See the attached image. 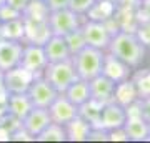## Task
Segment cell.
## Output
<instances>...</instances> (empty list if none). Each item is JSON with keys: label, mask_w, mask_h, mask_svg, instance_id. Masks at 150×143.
<instances>
[{"label": "cell", "mask_w": 150, "mask_h": 143, "mask_svg": "<svg viewBox=\"0 0 150 143\" xmlns=\"http://www.w3.org/2000/svg\"><path fill=\"white\" fill-rule=\"evenodd\" d=\"M102 2H112V4H118V0H102Z\"/></svg>", "instance_id": "cell-39"}, {"label": "cell", "mask_w": 150, "mask_h": 143, "mask_svg": "<svg viewBox=\"0 0 150 143\" xmlns=\"http://www.w3.org/2000/svg\"><path fill=\"white\" fill-rule=\"evenodd\" d=\"M64 95L69 98L70 101H74L77 106L83 105L85 101H88L92 98L90 95V82L83 78H77L75 82L69 85V88L64 92Z\"/></svg>", "instance_id": "cell-20"}, {"label": "cell", "mask_w": 150, "mask_h": 143, "mask_svg": "<svg viewBox=\"0 0 150 143\" xmlns=\"http://www.w3.org/2000/svg\"><path fill=\"white\" fill-rule=\"evenodd\" d=\"M149 142H150V137H149Z\"/></svg>", "instance_id": "cell-42"}, {"label": "cell", "mask_w": 150, "mask_h": 143, "mask_svg": "<svg viewBox=\"0 0 150 143\" xmlns=\"http://www.w3.org/2000/svg\"><path fill=\"white\" fill-rule=\"evenodd\" d=\"M93 4H95V0H69V8L77 12L79 15L85 17Z\"/></svg>", "instance_id": "cell-29"}, {"label": "cell", "mask_w": 150, "mask_h": 143, "mask_svg": "<svg viewBox=\"0 0 150 143\" xmlns=\"http://www.w3.org/2000/svg\"><path fill=\"white\" fill-rule=\"evenodd\" d=\"M50 122H52V118H50L48 108L33 106L22 120V132L28 137V140H37V137L45 130V127Z\"/></svg>", "instance_id": "cell-8"}, {"label": "cell", "mask_w": 150, "mask_h": 143, "mask_svg": "<svg viewBox=\"0 0 150 143\" xmlns=\"http://www.w3.org/2000/svg\"><path fill=\"white\" fill-rule=\"evenodd\" d=\"M135 35L139 38L140 42L144 43L147 48H150V20H144V22H139L134 28Z\"/></svg>", "instance_id": "cell-28"}, {"label": "cell", "mask_w": 150, "mask_h": 143, "mask_svg": "<svg viewBox=\"0 0 150 143\" xmlns=\"http://www.w3.org/2000/svg\"><path fill=\"white\" fill-rule=\"evenodd\" d=\"M47 65H48V60H47V55H45V50H43V45L23 42V50H22L18 67L28 70L33 75H42Z\"/></svg>", "instance_id": "cell-7"}, {"label": "cell", "mask_w": 150, "mask_h": 143, "mask_svg": "<svg viewBox=\"0 0 150 143\" xmlns=\"http://www.w3.org/2000/svg\"><path fill=\"white\" fill-rule=\"evenodd\" d=\"M123 130L129 137V142H149L150 123L144 117H127Z\"/></svg>", "instance_id": "cell-18"}, {"label": "cell", "mask_w": 150, "mask_h": 143, "mask_svg": "<svg viewBox=\"0 0 150 143\" xmlns=\"http://www.w3.org/2000/svg\"><path fill=\"white\" fill-rule=\"evenodd\" d=\"M108 142H129V137L125 130L122 128H115L112 132H108Z\"/></svg>", "instance_id": "cell-33"}, {"label": "cell", "mask_w": 150, "mask_h": 143, "mask_svg": "<svg viewBox=\"0 0 150 143\" xmlns=\"http://www.w3.org/2000/svg\"><path fill=\"white\" fill-rule=\"evenodd\" d=\"M42 75L52 83V87L59 93H64L69 88V85L79 78L77 73H75V67L72 58L64 60V62H50L45 67Z\"/></svg>", "instance_id": "cell-4"}, {"label": "cell", "mask_w": 150, "mask_h": 143, "mask_svg": "<svg viewBox=\"0 0 150 143\" xmlns=\"http://www.w3.org/2000/svg\"><path fill=\"white\" fill-rule=\"evenodd\" d=\"M65 42L69 45V50L72 55L79 53L82 48L87 47V42H85V37H83V32H82V27L75 28L74 32H70L65 35Z\"/></svg>", "instance_id": "cell-27"}, {"label": "cell", "mask_w": 150, "mask_h": 143, "mask_svg": "<svg viewBox=\"0 0 150 143\" xmlns=\"http://www.w3.org/2000/svg\"><path fill=\"white\" fill-rule=\"evenodd\" d=\"M35 142H67V130H65V125L50 122L47 127H45V130L37 137Z\"/></svg>", "instance_id": "cell-25"}, {"label": "cell", "mask_w": 150, "mask_h": 143, "mask_svg": "<svg viewBox=\"0 0 150 143\" xmlns=\"http://www.w3.org/2000/svg\"><path fill=\"white\" fill-rule=\"evenodd\" d=\"M43 50H45L48 63L50 62H64V60L72 58L69 45L65 42V37H62V35H52L43 43Z\"/></svg>", "instance_id": "cell-17"}, {"label": "cell", "mask_w": 150, "mask_h": 143, "mask_svg": "<svg viewBox=\"0 0 150 143\" xmlns=\"http://www.w3.org/2000/svg\"><path fill=\"white\" fill-rule=\"evenodd\" d=\"M135 17H137V23L150 20V0H140V4L135 7Z\"/></svg>", "instance_id": "cell-30"}, {"label": "cell", "mask_w": 150, "mask_h": 143, "mask_svg": "<svg viewBox=\"0 0 150 143\" xmlns=\"http://www.w3.org/2000/svg\"><path fill=\"white\" fill-rule=\"evenodd\" d=\"M65 130H67V142H88L92 125L82 117H77L65 125Z\"/></svg>", "instance_id": "cell-21"}, {"label": "cell", "mask_w": 150, "mask_h": 143, "mask_svg": "<svg viewBox=\"0 0 150 143\" xmlns=\"http://www.w3.org/2000/svg\"><path fill=\"white\" fill-rule=\"evenodd\" d=\"M22 50H23V42L0 37V70L7 72L18 67Z\"/></svg>", "instance_id": "cell-11"}, {"label": "cell", "mask_w": 150, "mask_h": 143, "mask_svg": "<svg viewBox=\"0 0 150 143\" xmlns=\"http://www.w3.org/2000/svg\"><path fill=\"white\" fill-rule=\"evenodd\" d=\"M102 106H103V103L90 98V100L85 101L83 105L79 106V117L87 120L92 127H98V123H100V115H102Z\"/></svg>", "instance_id": "cell-23"}, {"label": "cell", "mask_w": 150, "mask_h": 143, "mask_svg": "<svg viewBox=\"0 0 150 143\" xmlns=\"http://www.w3.org/2000/svg\"><path fill=\"white\" fill-rule=\"evenodd\" d=\"M0 27H2V20H0Z\"/></svg>", "instance_id": "cell-41"}, {"label": "cell", "mask_w": 150, "mask_h": 143, "mask_svg": "<svg viewBox=\"0 0 150 143\" xmlns=\"http://www.w3.org/2000/svg\"><path fill=\"white\" fill-rule=\"evenodd\" d=\"M2 93H7L5 92V72L0 70V95Z\"/></svg>", "instance_id": "cell-37"}, {"label": "cell", "mask_w": 150, "mask_h": 143, "mask_svg": "<svg viewBox=\"0 0 150 143\" xmlns=\"http://www.w3.org/2000/svg\"><path fill=\"white\" fill-rule=\"evenodd\" d=\"M88 142H108V132H105L100 127H92Z\"/></svg>", "instance_id": "cell-32"}, {"label": "cell", "mask_w": 150, "mask_h": 143, "mask_svg": "<svg viewBox=\"0 0 150 143\" xmlns=\"http://www.w3.org/2000/svg\"><path fill=\"white\" fill-rule=\"evenodd\" d=\"M115 82L110 80L105 75H98L95 78L90 80V95L93 100L100 101V103H108L113 101V95H115Z\"/></svg>", "instance_id": "cell-15"}, {"label": "cell", "mask_w": 150, "mask_h": 143, "mask_svg": "<svg viewBox=\"0 0 150 143\" xmlns=\"http://www.w3.org/2000/svg\"><path fill=\"white\" fill-rule=\"evenodd\" d=\"M35 75L28 70L15 67L5 72V92L7 93H25Z\"/></svg>", "instance_id": "cell-13"}, {"label": "cell", "mask_w": 150, "mask_h": 143, "mask_svg": "<svg viewBox=\"0 0 150 143\" xmlns=\"http://www.w3.org/2000/svg\"><path fill=\"white\" fill-rule=\"evenodd\" d=\"M83 18L85 17L79 15L77 12H74L72 8H60V10H54V12H48V27L54 35H62L65 37L67 33L74 32L75 28L82 27L83 23Z\"/></svg>", "instance_id": "cell-5"}, {"label": "cell", "mask_w": 150, "mask_h": 143, "mask_svg": "<svg viewBox=\"0 0 150 143\" xmlns=\"http://www.w3.org/2000/svg\"><path fill=\"white\" fill-rule=\"evenodd\" d=\"M118 30L115 20L108 18L107 22H98V20H90V18H83V23H82V32H83V37H85V42L88 47L98 48V50H103L107 52L108 45H110V40H112L113 33Z\"/></svg>", "instance_id": "cell-2"}, {"label": "cell", "mask_w": 150, "mask_h": 143, "mask_svg": "<svg viewBox=\"0 0 150 143\" xmlns=\"http://www.w3.org/2000/svg\"><path fill=\"white\" fill-rule=\"evenodd\" d=\"M115 7H117V4H112V2L95 0V4L92 5V8L87 12L85 18L98 20V22H107L108 18H112L113 17V13H115Z\"/></svg>", "instance_id": "cell-24"}, {"label": "cell", "mask_w": 150, "mask_h": 143, "mask_svg": "<svg viewBox=\"0 0 150 143\" xmlns=\"http://www.w3.org/2000/svg\"><path fill=\"white\" fill-rule=\"evenodd\" d=\"M45 5H47L48 12H54V10H60V8H67L69 0H45Z\"/></svg>", "instance_id": "cell-35"}, {"label": "cell", "mask_w": 150, "mask_h": 143, "mask_svg": "<svg viewBox=\"0 0 150 143\" xmlns=\"http://www.w3.org/2000/svg\"><path fill=\"white\" fill-rule=\"evenodd\" d=\"M20 17H23V13H22V12L15 10V8H12V7L7 5V4H4V5L0 7V20H2V23H4V22H8V20L20 18Z\"/></svg>", "instance_id": "cell-31"}, {"label": "cell", "mask_w": 150, "mask_h": 143, "mask_svg": "<svg viewBox=\"0 0 150 143\" xmlns=\"http://www.w3.org/2000/svg\"><path fill=\"white\" fill-rule=\"evenodd\" d=\"M27 95L30 97L33 106L48 108L52 105V101L59 97V92L52 87V83L43 75H35L27 90Z\"/></svg>", "instance_id": "cell-6"}, {"label": "cell", "mask_w": 150, "mask_h": 143, "mask_svg": "<svg viewBox=\"0 0 150 143\" xmlns=\"http://www.w3.org/2000/svg\"><path fill=\"white\" fill-rule=\"evenodd\" d=\"M4 4H5V0H0V7L4 5Z\"/></svg>", "instance_id": "cell-40"}, {"label": "cell", "mask_w": 150, "mask_h": 143, "mask_svg": "<svg viewBox=\"0 0 150 143\" xmlns=\"http://www.w3.org/2000/svg\"><path fill=\"white\" fill-rule=\"evenodd\" d=\"M107 52L125 62L129 67L137 68L144 62L147 47L137 38L134 30H117L110 40Z\"/></svg>", "instance_id": "cell-1"}, {"label": "cell", "mask_w": 150, "mask_h": 143, "mask_svg": "<svg viewBox=\"0 0 150 143\" xmlns=\"http://www.w3.org/2000/svg\"><path fill=\"white\" fill-rule=\"evenodd\" d=\"M7 5H10L12 8H15V10L18 12H25V8L28 7V4H30V0H5Z\"/></svg>", "instance_id": "cell-36"}, {"label": "cell", "mask_w": 150, "mask_h": 143, "mask_svg": "<svg viewBox=\"0 0 150 143\" xmlns=\"http://www.w3.org/2000/svg\"><path fill=\"white\" fill-rule=\"evenodd\" d=\"M130 78L134 80L137 92H139V98H145L150 97V70L144 68V70H137Z\"/></svg>", "instance_id": "cell-26"}, {"label": "cell", "mask_w": 150, "mask_h": 143, "mask_svg": "<svg viewBox=\"0 0 150 143\" xmlns=\"http://www.w3.org/2000/svg\"><path fill=\"white\" fill-rule=\"evenodd\" d=\"M139 100V92H137V87H135L134 80L127 78L123 82H118L115 85V95H113V101H117L118 105L127 106L135 103Z\"/></svg>", "instance_id": "cell-19"}, {"label": "cell", "mask_w": 150, "mask_h": 143, "mask_svg": "<svg viewBox=\"0 0 150 143\" xmlns=\"http://www.w3.org/2000/svg\"><path fill=\"white\" fill-rule=\"evenodd\" d=\"M130 70H132V67H129L125 62L117 58L110 52H105L103 65H102V75H105L110 80H113L115 83H118V82L130 78Z\"/></svg>", "instance_id": "cell-14"}, {"label": "cell", "mask_w": 150, "mask_h": 143, "mask_svg": "<svg viewBox=\"0 0 150 143\" xmlns=\"http://www.w3.org/2000/svg\"><path fill=\"white\" fill-rule=\"evenodd\" d=\"M103 57H105L103 50L88 47V45L85 48H82L79 53L72 55V62H74L77 77L83 78V80H88V82L92 78L98 77L102 73Z\"/></svg>", "instance_id": "cell-3"}, {"label": "cell", "mask_w": 150, "mask_h": 143, "mask_svg": "<svg viewBox=\"0 0 150 143\" xmlns=\"http://www.w3.org/2000/svg\"><path fill=\"white\" fill-rule=\"evenodd\" d=\"M120 4H129V5H134V7H137L140 4V0H118Z\"/></svg>", "instance_id": "cell-38"}, {"label": "cell", "mask_w": 150, "mask_h": 143, "mask_svg": "<svg viewBox=\"0 0 150 143\" xmlns=\"http://www.w3.org/2000/svg\"><path fill=\"white\" fill-rule=\"evenodd\" d=\"M0 37L23 42L25 40V20H23V17L4 22L2 27H0Z\"/></svg>", "instance_id": "cell-22"}, {"label": "cell", "mask_w": 150, "mask_h": 143, "mask_svg": "<svg viewBox=\"0 0 150 143\" xmlns=\"http://www.w3.org/2000/svg\"><path fill=\"white\" fill-rule=\"evenodd\" d=\"M25 20V40L28 43L43 45L54 33L48 27V20L45 18H33V17H23Z\"/></svg>", "instance_id": "cell-12"}, {"label": "cell", "mask_w": 150, "mask_h": 143, "mask_svg": "<svg viewBox=\"0 0 150 143\" xmlns=\"http://www.w3.org/2000/svg\"><path fill=\"white\" fill-rule=\"evenodd\" d=\"M127 122V108L118 105L117 101H108L102 106V115L98 127L105 132H112L115 128H122Z\"/></svg>", "instance_id": "cell-10"}, {"label": "cell", "mask_w": 150, "mask_h": 143, "mask_svg": "<svg viewBox=\"0 0 150 143\" xmlns=\"http://www.w3.org/2000/svg\"><path fill=\"white\" fill-rule=\"evenodd\" d=\"M5 105H7V113L17 120H23L25 115L33 108V103L30 97L25 93H7L5 97Z\"/></svg>", "instance_id": "cell-16"}, {"label": "cell", "mask_w": 150, "mask_h": 143, "mask_svg": "<svg viewBox=\"0 0 150 143\" xmlns=\"http://www.w3.org/2000/svg\"><path fill=\"white\" fill-rule=\"evenodd\" d=\"M48 113L52 122L60 123V125H67L74 118L79 117V106L74 101H70L64 93H59V97L52 101V105L48 106Z\"/></svg>", "instance_id": "cell-9"}, {"label": "cell", "mask_w": 150, "mask_h": 143, "mask_svg": "<svg viewBox=\"0 0 150 143\" xmlns=\"http://www.w3.org/2000/svg\"><path fill=\"white\" fill-rule=\"evenodd\" d=\"M139 106H140V111H142V117L150 123V97L139 98Z\"/></svg>", "instance_id": "cell-34"}]
</instances>
